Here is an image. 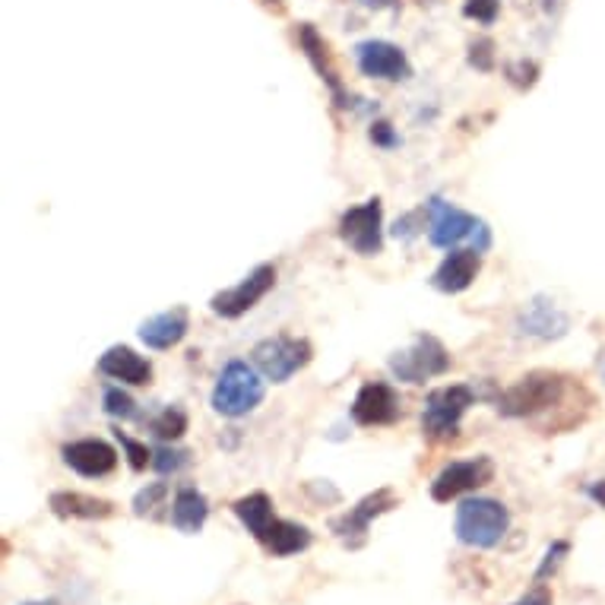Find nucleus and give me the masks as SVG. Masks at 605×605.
<instances>
[{
	"instance_id": "nucleus-1",
	"label": "nucleus",
	"mask_w": 605,
	"mask_h": 605,
	"mask_svg": "<svg viewBox=\"0 0 605 605\" xmlns=\"http://www.w3.org/2000/svg\"><path fill=\"white\" fill-rule=\"evenodd\" d=\"M580 390H583L580 383H574L558 371H530L517 383H511L507 390H501L494 403H497V413L507 418H532L552 413V409H565L580 425L587 413L570 409V396Z\"/></svg>"
},
{
	"instance_id": "nucleus-2",
	"label": "nucleus",
	"mask_w": 605,
	"mask_h": 605,
	"mask_svg": "<svg viewBox=\"0 0 605 605\" xmlns=\"http://www.w3.org/2000/svg\"><path fill=\"white\" fill-rule=\"evenodd\" d=\"M264 375L254 365L231 358L213 387V409L226 418H241L264 403Z\"/></svg>"
},
{
	"instance_id": "nucleus-3",
	"label": "nucleus",
	"mask_w": 605,
	"mask_h": 605,
	"mask_svg": "<svg viewBox=\"0 0 605 605\" xmlns=\"http://www.w3.org/2000/svg\"><path fill=\"white\" fill-rule=\"evenodd\" d=\"M511 530V511L494 497H466L456 507L454 532L463 545L494 549Z\"/></svg>"
},
{
	"instance_id": "nucleus-4",
	"label": "nucleus",
	"mask_w": 605,
	"mask_h": 605,
	"mask_svg": "<svg viewBox=\"0 0 605 605\" xmlns=\"http://www.w3.org/2000/svg\"><path fill=\"white\" fill-rule=\"evenodd\" d=\"M479 400L476 387L469 383H448L428 393L425 409H421V431L431 441H448L459 434V421L466 416V409Z\"/></svg>"
},
{
	"instance_id": "nucleus-5",
	"label": "nucleus",
	"mask_w": 605,
	"mask_h": 605,
	"mask_svg": "<svg viewBox=\"0 0 605 605\" xmlns=\"http://www.w3.org/2000/svg\"><path fill=\"white\" fill-rule=\"evenodd\" d=\"M314 349L311 342L302 337H289V333H279V337H266L254 349H251V365L273 383H286L292 380L304 365L311 362Z\"/></svg>"
},
{
	"instance_id": "nucleus-6",
	"label": "nucleus",
	"mask_w": 605,
	"mask_h": 605,
	"mask_svg": "<svg viewBox=\"0 0 605 605\" xmlns=\"http://www.w3.org/2000/svg\"><path fill=\"white\" fill-rule=\"evenodd\" d=\"M390 371L403 383H425V380L441 378L451 371V352L438 337L418 333L409 349H400L390 355Z\"/></svg>"
},
{
	"instance_id": "nucleus-7",
	"label": "nucleus",
	"mask_w": 605,
	"mask_h": 605,
	"mask_svg": "<svg viewBox=\"0 0 605 605\" xmlns=\"http://www.w3.org/2000/svg\"><path fill=\"white\" fill-rule=\"evenodd\" d=\"M340 238L362 257H378L383 251V203L380 197L345 210L340 219Z\"/></svg>"
},
{
	"instance_id": "nucleus-8",
	"label": "nucleus",
	"mask_w": 605,
	"mask_h": 605,
	"mask_svg": "<svg viewBox=\"0 0 605 605\" xmlns=\"http://www.w3.org/2000/svg\"><path fill=\"white\" fill-rule=\"evenodd\" d=\"M273 286H276V266H254L238 286H231L226 292H216V295L210 299V311L219 314V317H226V320H235V317L248 314L251 307H257L261 299H264Z\"/></svg>"
},
{
	"instance_id": "nucleus-9",
	"label": "nucleus",
	"mask_w": 605,
	"mask_h": 605,
	"mask_svg": "<svg viewBox=\"0 0 605 605\" xmlns=\"http://www.w3.org/2000/svg\"><path fill=\"white\" fill-rule=\"evenodd\" d=\"M425 210H428V241L441 251H451L459 241H472L476 228L482 226V219H476L472 213L459 210L441 197H431Z\"/></svg>"
},
{
	"instance_id": "nucleus-10",
	"label": "nucleus",
	"mask_w": 605,
	"mask_h": 605,
	"mask_svg": "<svg viewBox=\"0 0 605 605\" xmlns=\"http://www.w3.org/2000/svg\"><path fill=\"white\" fill-rule=\"evenodd\" d=\"M494 479L492 456H472V459H456L451 466H444L438 472V479L431 482V497L448 504L459 494L476 492L482 486H489Z\"/></svg>"
},
{
	"instance_id": "nucleus-11",
	"label": "nucleus",
	"mask_w": 605,
	"mask_h": 605,
	"mask_svg": "<svg viewBox=\"0 0 605 605\" xmlns=\"http://www.w3.org/2000/svg\"><path fill=\"white\" fill-rule=\"evenodd\" d=\"M396 504H400V501H396V492H393V489H378L375 494L362 497L355 507H349L342 517L330 520V530L337 532V539H342L349 549H358V545L365 542V535H368V527H371L378 517L390 514Z\"/></svg>"
},
{
	"instance_id": "nucleus-12",
	"label": "nucleus",
	"mask_w": 605,
	"mask_h": 605,
	"mask_svg": "<svg viewBox=\"0 0 605 605\" xmlns=\"http://www.w3.org/2000/svg\"><path fill=\"white\" fill-rule=\"evenodd\" d=\"M299 45H302V51L307 54L311 67H314L317 76L327 83V89H330V96H333V105L342 109V112H355L362 99H355L352 92H345L340 74H337V67H333V61H330V48H327V41L320 38V33H317L311 23H302V26H299Z\"/></svg>"
},
{
	"instance_id": "nucleus-13",
	"label": "nucleus",
	"mask_w": 605,
	"mask_h": 605,
	"mask_svg": "<svg viewBox=\"0 0 605 605\" xmlns=\"http://www.w3.org/2000/svg\"><path fill=\"white\" fill-rule=\"evenodd\" d=\"M400 418V396L390 383L383 380H368L352 400V421L365 428H380L393 425Z\"/></svg>"
},
{
	"instance_id": "nucleus-14",
	"label": "nucleus",
	"mask_w": 605,
	"mask_h": 605,
	"mask_svg": "<svg viewBox=\"0 0 605 605\" xmlns=\"http://www.w3.org/2000/svg\"><path fill=\"white\" fill-rule=\"evenodd\" d=\"M355 61H358V71L365 76H371V79L400 83V79H409V76H413L409 58H406L396 45L380 41V38L355 45Z\"/></svg>"
},
{
	"instance_id": "nucleus-15",
	"label": "nucleus",
	"mask_w": 605,
	"mask_h": 605,
	"mask_svg": "<svg viewBox=\"0 0 605 605\" xmlns=\"http://www.w3.org/2000/svg\"><path fill=\"white\" fill-rule=\"evenodd\" d=\"M64 463L86 476V479H105L117 469V451H114L109 441H99V438H83V441H71L61 448Z\"/></svg>"
},
{
	"instance_id": "nucleus-16",
	"label": "nucleus",
	"mask_w": 605,
	"mask_h": 605,
	"mask_svg": "<svg viewBox=\"0 0 605 605\" xmlns=\"http://www.w3.org/2000/svg\"><path fill=\"white\" fill-rule=\"evenodd\" d=\"M568 314L549 299H532L524 307V314L517 317V330L524 337H535V340H562L568 333Z\"/></svg>"
},
{
	"instance_id": "nucleus-17",
	"label": "nucleus",
	"mask_w": 605,
	"mask_h": 605,
	"mask_svg": "<svg viewBox=\"0 0 605 605\" xmlns=\"http://www.w3.org/2000/svg\"><path fill=\"white\" fill-rule=\"evenodd\" d=\"M188 330V307H185V304H175V307H168V311H162V314H155V317L140 324V342H143L147 349L165 352V349H172V345H178V342L185 340Z\"/></svg>"
},
{
	"instance_id": "nucleus-18",
	"label": "nucleus",
	"mask_w": 605,
	"mask_h": 605,
	"mask_svg": "<svg viewBox=\"0 0 605 605\" xmlns=\"http://www.w3.org/2000/svg\"><path fill=\"white\" fill-rule=\"evenodd\" d=\"M479 269H482V254L479 251H472V248L451 251L444 257V264L434 269L431 286L438 292H444V295H459V292H466L472 286V279L479 276Z\"/></svg>"
},
{
	"instance_id": "nucleus-19",
	"label": "nucleus",
	"mask_w": 605,
	"mask_h": 605,
	"mask_svg": "<svg viewBox=\"0 0 605 605\" xmlns=\"http://www.w3.org/2000/svg\"><path fill=\"white\" fill-rule=\"evenodd\" d=\"M99 371L105 378L130 383V387H147V383H152V365L143 355H137L130 345H112L99 358Z\"/></svg>"
},
{
	"instance_id": "nucleus-20",
	"label": "nucleus",
	"mask_w": 605,
	"mask_h": 605,
	"mask_svg": "<svg viewBox=\"0 0 605 605\" xmlns=\"http://www.w3.org/2000/svg\"><path fill=\"white\" fill-rule=\"evenodd\" d=\"M48 504L61 520H109L117 514L114 501L83 492H54L48 497Z\"/></svg>"
},
{
	"instance_id": "nucleus-21",
	"label": "nucleus",
	"mask_w": 605,
	"mask_h": 605,
	"mask_svg": "<svg viewBox=\"0 0 605 605\" xmlns=\"http://www.w3.org/2000/svg\"><path fill=\"white\" fill-rule=\"evenodd\" d=\"M206 517H210V501H206V494L200 492V489H193V486H185V489H178L175 492V501H172V524L178 527L181 532H200L203 530V524H206Z\"/></svg>"
},
{
	"instance_id": "nucleus-22",
	"label": "nucleus",
	"mask_w": 605,
	"mask_h": 605,
	"mask_svg": "<svg viewBox=\"0 0 605 605\" xmlns=\"http://www.w3.org/2000/svg\"><path fill=\"white\" fill-rule=\"evenodd\" d=\"M264 545L269 555L276 558H289V555H299L311 545V530L302 524H292V520H273V527L266 530Z\"/></svg>"
},
{
	"instance_id": "nucleus-23",
	"label": "nucleus",
	"mask_w": 605,
	"mask_h": 605,
	"mask_svg": "<svg viewBox=\"0 0 605 605\" xmlns=\"http://www.w3.org/2000/svg\"><path fill=\"white\" fill-rule=\"evenodd\" d=\"M235 517L244 524V530L251 532L257 542H264L266 530L273 527L276 514H273V501L266 492H254L248 497H238L235 501Z\"/></svg>"
},
{
	"instance_id": "nucleus-24",
	"label": "nucleus",
	"mask_w": 605,
	"mask_h": 605,
	"mask_svg": "<svg viewBox=\"0 0 605 605\" xmlns=\"http://www.w3.org/2000/svg\"><path fill=\"white\" fill-rule=\"evenodd\" d=\"M188 425V413H185L181 406H165V409H159V413L150 418V431L159 441H165V444L185 438Z\"/></svg>"
},
{
	"instance_id": "nucleus-25",
	"label": "nucleus",
	"mask_w": 605,
	"mask_h": 605,
	"mask_svg": "<svg viewBox=\"0 0 605 605\" xmlns=\"http://www.w3.org/2000/svg\"><path fill=\"white\" fill-rule=\"evenodd\" d=\"M102 409L112 418H121V421L137 418V403H134V396L124 393L121 387H105V393H102Z\"/></svg>"
},
{
	"instance_id": "nucleus-26",
	"label": "nucleus",
	"mask_w": 605,
	"mask_h": 605,
	"mask_svg": "<svg viewBox=\"0 0 605 605\" xmlns=\"http://www.w3.org/2000/svg\"><path fill=\"white\" fill-rule=\"evenodd\" d=\"M188 463H190L188 451H178V448H168V444H162V448L152 451V469L162 472V476H168V472L175 476V472H181Z\"/></svg>"
},
{
	"instance_id": "nucleus-27",
	"label": "nucleus",
	"mask_w": 605,
	"mask_h": 605,
	"mask_svg": "<svg viewBox=\"0 0 605 605\" xmlns=\"http://www.w3.org/2000/svg\"><path fill=\"white\" fill-rule=\"evenodd\" d=\"M114 438L121 441V448H124V454H127V463H130V469L134 472H143L147 466H152V451L143 444V441H137V438H130V434H124L121 428L114 431Z\"/></svg>"
},
{
	"instance_id": "nucleus-28",
	"label": "nucleus",
	"mask_w": 605,
	"mask_h": 605,
	"mask_svg": "<svg viewBox=\"0 0 605 605\" xmlns=\"http://www.w3.org/2000/svg\"><path fill=\"white\" fill-rule=\"evenodd\" d=\"M165 497H168V482H152V486H147L143 492L134 497V514L137 517H147Z\"/></svg>"
},
{
	"instance_id": "nucleus-29",
	"label": "nucleus",
	"mask_w": 605,
	"mask_h": 605,
	"mask_svg": "<svg viewBox=\"0 0 605 605\" xmlns=\"http://www.w3.org/2000/svg\"><path fill=\"white\" fill-rule=\"evenodd\" d=\"M497 10H501V0H466L463 3V16L466 20H476L482 26H492L497 20Z\"/></svg>"
},
{
	"instance_id": "nucleus-30",
	"label": "nucleus",
	"mask_w": 605,
	"mask_h": 605,
	"mask_svg": "<svg viewBox=\"0 0 605 605\" xmlns=\"http://www.w3.org/2000/svg\"><path fill=\"white\" fill-rule=\"evenodd\" d=\"M425 216H428L425 206L406 213V216H400V219L393 223V238H400V241H413V238H418V231L425 228Z\"/></svg>"
},
{
	"instance_id": "nucleus-31",
	"label": "nucleus",
	"mask_w": 605,
	"mask_h": 605,
	"mask_svg": "<svg viewBox=\"0 0 605 605\" xmlns=\"http://www.w3.org/2000/svg\"><path fill=\"white\" fill-rule=\"evenodd\" d=\"M469 64L482 74L494 71V41L492 38H479L469 45Z\"/></svg>"
},
{
	"instance_id": "nucleus-32",
	"label": "nucleus",
	"mask_w": 605,
	"mask_h": 605,
	"mask_svg": "<svg viewBox=\"0 0 605 605\" xmlns=\"http://www.w3.org/2000/svg\"><path fill=\"white\" fill-rule=\"evenodd\" d=\"M504 76H507L517 89H530V86H535V79H539V67H535L532 61H514V64L504 67Z\"/></svg>"
},
{
	"instance_id": "nucleus-33",
	"label": "nucleus",
	"mask_w": 605,
	"mask_h": 605,
	"mask_svg": "<svg viewBox=\"0 0 605 605\" xmlns=\"http://www.w3.org/2000/svg\"><path fill=\"white\" fill-rule=\"evenodd\" d=\"M368 137H371V143L380 147V150H396L403 140H400V134L393 130V124L390 121H375L371 124V130H368Z\"/></svg>"
},
{
	"instance_id": "nucleus-34",
	"label": "nucleus",
	"mask_w": 605,
	"mask_h": 605,
	"mask_svg": "<svg viewBox=\"0 0 605 605\" xmlns=\"http://www.w3.org/2000/svg\"><path fill=\"white\" fill-rule=\"evenodd\" d=\"M568 552H570V545L565 542V539L552 542V545H549V552H545V562H542V565H539V570H535V580H545V577H549L552 570L562 565V558H565Z\"/></svg>"
},
{
	"instance_id": "nucleus-35",
	"label": "nucleus",
	"mask_w": 605,
	"mask_h": 605,
	"mask_svg": "<svg viewBox=\"0 0 605 605\" xmlns=\"http://www.w3.org/2000/svg\"><path fill=\"white\" fill-rule=\"evenodd\" d=\"M514 605H552V593H549V590H545V587L539 583V587H535L532 593H527V596H524L520 603H514Z\"/></svg>"
},
{
	"instance_id": "nucleus-36",
	"label": "nucleus",
	"mask_w": 605,
	"mask_h": 605,
	"mask_svg": "<svg viewBox=\"0 0 605 605\" xmlns=\"http://www.w3.org/2000/svg\"><path fill=\"white\" fill-rule=\"evenodd\" d=\"M587 494H590L600 507H605V482H593V486L587 489Z\"/></svg>"
},
{
	"instance_id": "nucleus-37",
	"label": "nucleus",
	"mask_w": 605,
	"mask_h": 605,
	"mask_svg": "<svg viewBox=\"0 0 605 605\" xmlns=\"http://www.w3.org/2000/svg\"><path fill=\"white\" fill-rule=\"evenodd\" d=\"M365 7H371V10H387V7H396L400 0H362Z\"/></svg>"
},
{
	"instance_id": "nucleus-38",
	"label": "nucleus",
	"mask_w": 605,
	"mask_h": 605,
	"mask_svg": "<svg viewBox=\"0 0 605 605\" xmlns=\"http://www.w3.org/2000/svg\"><path fill=\"white\" fill-rule=\"evenodd\" d=\"M266 10H273V13H286V7H282V0H261Z\"/></svg>"
},
{
	"instance_id": "nucleus-39",
	"label": "nucleus",
	"mask_w": 605,
	"mask_h": 605,
	"mask_svg": "<svg viewBox=\"0 0 605 605\" xmlns=\"http://www.w3.org/2000/svg\"><path fill=\"white\" fill-rule=\"evenodd\" d=\"M23 605H61V603H58V600H29V603Z\"/></svg>"
}]
</instances>
